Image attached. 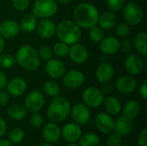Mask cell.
<instances>
[{
    "label": "cell",
    "mask_w": 147,
    "mask_h": 146,
    "mask_svg": "<svg viewBox=\"0 0 147 146\" xmlns=\"http://www.w3.org/2000/svg\"><path fill=\"white\" fill-rule=\"evenodd\" d=\"M137 144L139 146H147V128H144L140 132L137 137Z\"/></svg>",
    "instance_id": "7bdbcfd3"
},
{
    "label": "cell",
    "mask_w": 147,
    "mask_h": 146,
    "mask_svg": "<svg viewBox=\"0 0 147 146\" xmlns=\"http://www.w3.org/2000/svg\"><path fill=\"white\" fill-rule=\"evenodd\" d=\"M7 82H8V79H7L5 73L3 71H0V89H3L5 88Z\"/></svg>",
    "instance_id": "c3c4849f"
},
{
    "label": "cell",
    "mask_w": 147,
    "mask_h": 146,
    "mask_svg": "<svg viewBox=\"0 0 147 146\" xmlns=\"http://www.w3.org/2000/svg\"><path fill=\"white\" fill-rule=\"evenodd\" d=\"M95 76L98 83H109L115 76V68L111 64L108 62H102L96 67Z\"/></svg>",
    "instance_id": "44dd1931"
},
{
    "label": "cell",
    "mask_w": 147,
    "mask_h": 146,
    "mask_svg": "<svg viewBox=\"0 0 147 146\" xmlns=\"http://www.w3.org/2000/svg\"><path fill=\"white\" fill-rule=\"evenodd\" d=\"M89 38L94 43H100L101 40L105 37L104 30L98 25H95L89 28Z\"/></svg>",
    "instance_id": "d6a6232c"
},
{
    "label": "cell",
    "mask_w": 147,
    "mask_h": 146,
    "mask_svg": "<svg viewBox=\"0 0 147 146\" xmlns=\"http://www.w3.org/2000/svg\"><path fill=\"white\" fill-rule=\"evenodd\" d=\"M35 30L40 38L48 40L55 35L56 24L50 18H43L38 21Z\"/></svg>",
    "instance_id": "ac0fdd59"
},
{
    "label": "cell",
    "mask_w": 147,
    "mask_h": 146,
    "mask_svg": "<svg viewBox=\"0 0 147 146\" xmlns=\"http://www.w3.org/2000/svg\"><path fill=\"white\" fill-rule=\"evenodd\" d=\"M103 106L105 108L106 113L109 114L112 116L118 115L121 112L122 104L120 99H118L115 96H109L108 97H105L103 101Z\"/></svg>",
    "instance_id": "484cf974"
},
{
    "label": "cell",
    "mask_w": 147,
    "mask_h": 146,
    "mask_svg": "<svg viewBox=\"0 0 147 146\" xmlns=\"http://www.w3.org/2000/svg\"><path fill=\"white\" fill-rule=\"evenodd\" d=\"M65 146H79L77 143H71V144H68V145H66Z\"/></svg>",
    "instance_id": "db71d44e"
},
{
    "label": "cell",
    "mask_w": 147,
    "mask_h": 146,
    "mask_svg": "<svg viewBox=\"0 0 147 146\" xmlns=\"http://www.w3.org/2000/svg\"><path fill=\"white\" fill-rule=\"evenodd\" d=\"M13 8L18 11H25L30 5V0H10Z\"/></svg>",
    "instance_id": "b9f144b4"
},
{
    "label": "cell",
    "mask_w": 147,
    "mask_h": 146,
    "mask_svg": "<svg viewBox=\"0 0 147 146\" xmlns=\"http://www.w3.org/2000/svg\"><path fill=\"white\" fill-rule=\"evenodd\" d=\"M125 71L131 76H136L140 74L143 70L146 69V61L143 59V57L138 53H130L124 60Z\"/></svg>",
    "instance_id": "ba28073f"
},
{
    "label": "cell",
    "mask_w": 147,
    "mask_h": 146,
    "mask_svg": "<svg viewBox=\"0 0 147 146\" xmlns=\"http://www.w3.org/2000/svg\"><path fill=\"white\" fill-rule=\"evenodd\" d=\"M45 105V96L40 90H31L24 99V108L31 113L40 112Z\"/></svg>",
    "instance_id": "9c48e42d"
},
{
    "label": "cell",
    "mask_w": 147,
    "mask_h": 146,
    "mask_svg": "<svg viewBox=\"0 0 147 146\" xmlns=\"http://www.w3.org/2000/svg\"><path fill=\"white\" fill-rule=\"evenodd\" d=\"M9 97L10 96L4 89H0V107L7 106L9 102Z\"/></svg>",
    "instance_id": "ee69618b"
},
{
    "label": "cell",
    "mask_w": 147,
    "mask_h": 146,
    "mask_svg": "<svg viewBox=\"0 0 147 146\" xmlns=\"http://www.w3.org/2000/svg\"><path fill=\"white\" fill-rule=\"evenodd\" d=\"M134 49L142 57L147 56V34L146 32L138 33L134 39Z\"/></svg>",
    "instance_id": "4316f807"
},
{
    "label": "cell",
    "mask_w": 147,
    "mask_h": 146,
    "mask_svg": "<svg viewBox=\"0 0 147 146\" xmlns=\"http://www.w3.org/2000/svg\"><path fill=\"white\" fill-rule=\"evenodd\" d=\"M39 146H53V144H50V143H47V142H45V143L40 144Z\"/></svg>",
    "instance_id": "f5cc1de1"
},
{
    "label": "cell",
    "mask_w": 147,
    "mask_h": 146,
    "mask_svg": "<svg viewBox=\"0 0 147 146\" xmlns=\"http://www.w3.org/2000/svg\"><path fill=\"white\" fill-rule=\"evenodd\" d=\"M7 127L8 126H7L6 121L4 120V119L0 117V139H2L5 135L7 132Z\"/></svg>",
    "instance_id": "7dc6e473"
},
{
    "label": "cell",
    "mask_w": 147,
    "mask_h": 146,
    "mask_svg": "<svg viewBox=\"0 0 147 146\" xmlns=\"http://www.w3.org/2000/svg\"><path fill=\"white\" fill-rule=\"evenodd\" d=\"M38 22V18L34 14H28L22 16L19 22L20 30L25 33H32L35 30Z\"/></svg>",
    "instance_id": "83f0119b"
},
{
    "label": "cell",
    "mask_w": 147,
    "mask_h": 146,
    "mask_svg": "<svg viewBox=\"0 0 147 146\" xmlns=\"http://www.w3.org/2000/svg\"><path fill=\"white\" fill-rule=\"evenodd\" d=\"M37 52H38V55H39L40 60L47 61V60H49L50 59H52L53 56L52 47H50L49 46H47V45H42V46H40L37 49Z\"/></svg>",
    "instance_id": "8d00e7d4"
},
{
    "label": "cell",
    "mask_w": 147,
    "mask_h": 146,
    "mask_svg": "<svg viewBox=\"0 0 147 146\" xmlns=\"http://www.w3.org/2000/svg\"><path fill=\"white\" fill-rule=\"evenodd\" d=\"M120 50L125 53V54H130L134 51V45L133 41L127 38H122L121 40H120Z\"/></svg>",
    "instance_id": "60d3db41"
},
{
    "label": "cell",
    "mask_w": 147,
    "mask_h": 146,
    "mask_svg": "<svg viewBox=\"0 0 147 146\" xmlns=\"http://www.w3.org/2000/svg\"><path fill=\"white\" fill-rule=\"evenodd\" d=\"M113 89H114L113 85L111 83H109H109H102V87L101 88V90L104 95H109L113 91Z\"/></svg>",
    "instance_id": "bcb514c9"
},
{
    "label": "cell",
    "mask_w": 147,
    "mask_h": 146,
    "mask_svg": "<svg viewBox=\"0 0 147 146\" xmlns=\"http://www.w3.org/2000/svg\"><path fill=\"white\" fill-rule=\"evenodd\" d=\"M123 17L126 22L130 26L139 25L144 17V12L141 6L135 2H129L124 5Z\"/></svg>",
    "instance_id": "8992f818"
},
{
    "label": "cell",
    "mask_w": 147,
    "mask_h": 146,
    "mask_svg": "<svg viewBox=\"0 0 147 146\" xmlns=\"http://www.w3.org/2000/svg\"><path fill=\"white\" fill-rule=\"evenodd\" d=\"M139 92H140V96H141L144 100H146L147 99V80L146 79H145V80L141 83V84H140V88H139Z\"/></svg>",
    "instance_id": "f6af8a7d"
},
{
    "label": "cell",
    "mask_w": 147,
    "mask_h": 146,
    "mask_svg": "<svg viewBox=\"0 0 147 146\" xmlns=\"http://www.w3.org/2000/svg\"><path fill=\"white\" fill-rule=\"evenodd\" d=\"M96 128L102 134H109L114 132L115 119L106 112L98 113L95 117Z\"/></svg>",
    "instance_id": "7c38bea8"
},
{
    "label": "cell",
    "mask_w": 147,
    "mask_h": 146,
    "mask_svg": "<svg viewBox=\"0 0 147 146\" xmlns=\"http://www.w3.org/2000/svg\"><path fill=\"white\" fill-rule=\"evenodd\" d=\"M6 91L10 96H22L28 89V83L22 77H14L7 82L5 86Z\"/></svg>",
    "instance_id": "e0dca14e"
},
{
    "label": "cell",
    "mask_w": 147,
    "mask_h": 146,
    "mask_svg": "<svg viewBox=\"0 0 147 146\" xmlns=\"http://www.w3.org/2000/svg\"><path fill=\"white\" fill-rule=\"evenodd\" d=\"M83 134L82 128L75 122H68L61 128V138L68 144L77 143Z\"/></svg>",
    "instance_id": "5bb4252c"
},
{
    "label": "cell",
    "mask_w": 147,
    "mask_h": 146,
    "mask_svg": "<svg viewBox=\"0 0 147 146\" xmlns=\"http://www.w3.org/2000/svg\"><path fill=\"white\" fill-rule=\"evenodd\" d=\"M4 48H5V39H3L0 35V54L3 53Z\"/></svg>",
    "instance_id": "f907efd6"
},
{
    "label": "cell",
    "mask_w": 147,
    "mask_h": 146,
    "mask_svg": "<svg viewBox=\"0 0 147 146\" xmlns=\"http://www.w3.org/2000/svg\"><path fill=\"white\" fill-rule=\"evenodd\" d=\"M55 35L59 41L71 46L81 40L82 28L73 20H62L56 25Z\"/></svg>",
    "instance_id": "7a4b0ae2"
},
{
    "label": "cell",
    "mask_w": 147,
    "mask_h": 146,
    "mask_svg": "<svg viewBox=\"0 0 147 146\" xmlns=\"http://www.w3.org/2000/svg\"><path fill=\"white\" fill-rule=\"evenodd\" d=\"M107 7L110 11L116 12L122 9L126 4V0H107Z\"/></svg>",
    "instance_id": "ab89813d"
},
{
    "label": "cell",
    "mask_w": 147,
    "mask_h": 146,
    "mask_svg": "<svg viewBox=\"0 0 147 146\" xmlns=\"http://www.w3.org/2000/svg\"><path fill=\"white\" fill-rule=\"evenodd\" d=\"M42 137L46 142L54 145L61 139V128L58 123L50 121L44 126L42 129Z\"/></svg>",
    "instance_id": "d6986e66"
},
{
    "label": "cell",
    "mask_w": 147,
    "mask_h": 146,
    "mask_svg": "<svg viewBox=\"0 0 147 146\" xmlns=\"http://www.w3.org/2000/svg\"><path fill=\"white\" fill-rule=\"evenodd\" d=\"M115 87L118 92L122 95H129L134 93L137 87V80L131 75H123L117 78L115 83Z\"/></svg>",
    "instance_id": "9a60e30c"
},
{
    "label": "cell",
    "mask_w": 147,
    "mask_h": 146,
    "mask_svg": "<svg viewBox=\"0 0 147 146\" xmlns=\"http://www.w3.org/2000/svg\"><path fill=\"white\" fill-rule=\"evenodd\" d=\"M16 63L27 71H35L40 65V59L37 49L30 45H23L18 48L15 55Z\"/></svg>",
    "instance_id": "3957f363"
},
{
    "label": "cell",
    "mask_w": 147,
    "mask_h": 146,
    "mask_svg": "<svg viewBox=\"0 0 147 146\" xmlns=\"http://www.w3.org/2000/svg\"><path fill=\"white\" fill-rule=\"evenodd\" d=\"M16 59L10 53H1L0 54V68L7 70L12 68L16 65Z\"/></svg>",
    "instance_id": "836d02e7"
},
{
    "label": "cell",
    "mask_w": 147,
    "mask_h": 146,
    "mask_svg": "<svg viewBox=\"0 0 147 146\" xmlns=\"http://www.w3.org/2000/svg\"><path fill=\"white\" fill-rule=\"evenodd\" d=\"M134 120H128L123 115L119 116L115 120V127L114 132L121 135V137L128 136L134 130Z\"/></svg>",
    "instance_id": "603a6c76"
},
{
    "label": "cell",
    "mask_w": 147,
    "mask_h": 146,
    "mask_svg": "<svg viewBox=\"0 0 147 146\" xmlns=\"http://www.w3.org/2000/svg\"><path fill=\"white\" fill-rule=\"evenodd\" d=\"M67 56L76 65H83L88 60L90 53L84 45L78 42L69 46Z\"/></svg>",
    "instance_id": "4fadbf2b"
},
{
    "label": "cell",
    "mask_w": 147,
    "mask_h": 146,
    "mask_svg": "<svg viewBox=\"0 0 147 146\" xmlns=\"http://www.w3.org/2000/svg\"><path fill=\"white\" fill-rule=\"evenodd\" d=\"M27 109L24 108V106L15 103L11 104L7 108V115L9 118H10L13 120H22L27 116Z\"/></svg>",
    "instance_id": "f1b7e54d"
},
{
    "label": "cell",
    "mask_w": 147,
    "mask_h": 146,
    "mask_svg": "<svg viewBox=\"0 0 147 146\" xmlns=\"http://www.w3.org/2000/svg\"><path fill=\"white\" fill-rule=\"evenodd\" d=\"M99 10L92 3L84 2L78 3L73 10V21L81 28H90L97 25L99 19Z\"/></svg>",
    "instance_id": "6da1fadb"
},
{
    "label": "cell",
    "mask_w": 147,
    "mask_h": 146,
    "mask_svg": "<svg viewBox=\"0 0 147 146\" xmlns=\"http://www.w3.org/2000/svg\"><path fill=\"white\" fill-rule=\"evenodd\" d=\"M63 84L70 89H77L82 87L85 82L84 74L77 69L65 71L62 77Z\"/></svg>",
    "instance_id": "8fae6325"
},
{
    "label": "cell",
    "mask_w": 147,
    "mask_h": 146,
    "mask_svg": "<svg viewBox=\"0 0 147 146\" xmlns=\"http://www.w3.org/2000/svg\"><path fill=\"white\" fill-rule=\"evenodd\" d=\"M0 1H1V0H0Z\"/></svg>",
    "instance_id": "6f0895ef"
},
{
    "label": "cell",
    "mask_w": 147,
    "mask_h": 146,
    "mask_svg": "<svg viewBox=\"0 0 147 146\" xmlns=\"http://www.w3.org/2000/svg\"><path fill=\"white\" fill-rule=\"evenodd\" d=\"M123 144V137L119 135L118 133L113 132L109 134L107 139V145L108 146H122Z\"/></svg>",
    "instance_id": "74e56055"
},
{
    "label": "cell",
    "mask_w": 147,
    "mask_h": 146,
    "mask_svg": "<svg viewBox=\"0 0 147 146\" xmlns=\"http://www.w3.org/2000/svg\"><path fill=\"white\" fill-rule=\"evenodd\" d=\"M140 111H141L140 103L136 100L127 101L121 108L122 115L131 120H134L140 115Z\"/></svg>",
    "instance_id": "cb8c5ba5"
},
{
    "label": "cell",
    "mask_w": 147,
    "mask_h": 146,
    "mask_svg": "<svg viewBox=\"0 0 147 146\" xmlns=\"http://www.w3.org/2000/svg\"><path fill=\"white\" fill-rule=\"evenodd\" d=\"M105 99V95L101 89L94 86L86 88L82 93L83 102L90 108H97L102 105Z\"/></svg>",
    "instance_id": "52a82bcc"
},
{
    "label": "cell",
    "mask_w": 147,
    "mask_h": 146,
    "mask_svg": "<svg viewBox=\"0 0 147 146\" xmlns=\"http://www.w3.org/2000/svg\"><path fill=\"white\" fill-rule=\"evenodd\" d=\"M70 116L71 117L73 122L79 126H84L90 121L91 113L88 106H86L84 102H78L71 107Z\"/></svg>",
    "instance_id": "30bf717a"
},
{
    "label": "cell",
    "mask_w": 147,
    "mask_h": 146,
    "mask_svg": "<svg viewBox=\"0 0 147 146\" xmlns=\"http://www.w3.org/2000/svg\"><path fill=\"white\" fill-rule=\"evenodd\" d=\"M73 0H56L57 3H61V4H68L70 3H71Z\"/></svg>",
    "instance_id": "816d5d0a"
},
{
    "label": "cell",
    "mask_w": 147,
    "mask_h": 146,
    "mask_svg": "<svg viewBox=\"0 0 147 146\" xmlns=\"http://www.w3.org/2000/svg\"><path fill=\"white\" fill-rule=\"evenodd\" d=\"M123 146H131V145H123Z\"/></svg>",
    "instance_id": "9f6ffc18"
},
{
    "label": "cell",
    "mask_w": 147,
    "mask_h": 146,
    "mask_svg": "<svg viewBox=\"0 0 147 146\" xmlns=\"http://www.w3.org/2000/svg\"><path fill=\"white\" fill-rule=\"evenodd\" d=\"M115 28V32L117 37L120 38H127L130 32H131V28L130 25H128L127 23H120V24H116Z\"/></svg>",
    "instance_id": "d590c367"
},
{
    "label": "cell",
    "mask_w": 147,
    "mask_h": 146,
    "mask_svg": "<svg viewBox=\"0 0 147 146\" xmlns=\"http://www.w3.org/2000/svg\"><path fill=\"white\" fill-rule=\"evenodd\" d=\"M69 46H68L67 44H65L64 42H61V41L57 42L52 47L53 53L59 58H64L68 55Z\"/></svg>",
    "instance_id": "e575fe53"
},
{
    "label": "cell",
    "mask_w": 147,
    "mask_h": 146,
    "mask_svg": "<svg viewBox=\"0 0 147 146\" xmlns=\"http://www.w3.org/2000/svg\"><path fill=\"white\" fill-rule=\"evenodd\" d=\"M59 9L58 3L56 0H35L33 8L32 14L37 18H51L54 16Z\"/></svg>",
    "instance_id": "5b68a950"
},
{
    "label": "cell",
    "mask_w": 147,
    "mask_h": 146,
    "mask_svg": "<svg viewBox=\"0 0 147 146\" xmlns=\"http://www.w3.org/2000/svg\"><path fill=\"white\" fill-rule=\"evenodd\" d=\"M19 23L13 19H5L0 22V35L3 39H13L20 32Z\"/></svg>",
    "instance_id": "ffe728a7"
},
{
    "label": "cell",
    "mask_w": 147,
    "mask_h": 146,
    "mask_svg": "<svg viewBox=\"0 0 147 146\" xmlns=\"http://www.w3.org/2000/svg\"><path fill=\"white\" fill-rule=\"evenodd\" d=\"M42 90H43L44 94H46L47 96H51V97H55L57 96H59L60 92H61L60 86L54 80H47V81H46L43 83Z\"/></svg>",
    "instance_id": "4dcf8cb0"
},
{
    "label": "cell",
    "mask_w": 147,
    "mask_h": 146,
    "mask_svg": "<svg viewBox=\"0 0 147 146\" xmlns=\"http://www.w3.org/2000/svg\"><path fill=\"white\" fill-rule=\"evenodd\" d=\"M71 108V105L69 100L59 95L53 97L47 109V116L50 121L60 123L70 116Z\"/></svg>",
    "instance_id": "277c9868"
},
{
    "label": "cell",
    "mask_w": 147,
    "mask_h": 146,
    "mask_svg": "<svg viewBox=\"0 0 147 146\" xmlns=\"http://www.w3.org/2000/svg\"><path fill=\"white\" fill-rule=\"evenodd\" d=\"M25 139V132L20 127L12 128L8 133V139L12 144H20Z\"/></svg>",
    "instance_id": "1f68e13d"
},
{
    "label": "cell",
    "mask_w": 147,
    "mask_h": 146,
    "mask_svg": "<svg viewBox=\"0 0 147 146\" xmlns=\"http://www.w3.org/2000/svg\"><path fill=\"white\" fill-rule=\"evenodd\" d=\"M117 22L118 18L115 12L109 10L100 14L97 25L101 27L103 30H110L115 27Z\"/></svg>",
    "instance_id": "d4e9b609"
},
{
    "label": "cell",
    "mask_w": 147,
    "mask_h": 146,
    "mask_svg": "<svg viewBox=\"0 0 147 146\" xmlns=\"http://www.w3.org/2000/svg\"><path fill=\"white\" fill-rule=\"evenodd\" d=\"M99 44L101 52L106 56L114 55L120 51V40L118 37L106 36Z\"/></svg>",
    "instance_id": "7402d4cb"
},
{
    "label": "cell",
    "mask_w": 147,
    "mask_h": 146,
    "mask_svg": "<svg viewBox=\"0 0 147 146\" xmlns=\"http://www.w3.org/2000/svg\"><path fill=\"white\" fill-rule=\"evenodd\" d=\"M99 146H108V145H100Z\"/></svg>",
    "instance_id": "11a10c76"
},
{
    "label": "cell",
    "mask_w": 147,
    "mask_h": 146,
    "mask_svg": "<svg viewBox=\"0 0 147 146\" xmlns=\"http://www.w3.org/2000/svg\"><path fill=\"white\" fill-rule=\"evenodd\" d=\"M45 71L50 77L53 79H58L63 77L66 71V67L65 63L59 59H50L46 61Z\"/></svg>",
    "instance_id": "2e32d148"
},
{
    "label": "cell",
    "mask_w": 147,
    "mask_h": 146,
    "mask_svg": "<svg viewBox=\"0 0 147 146\" xmlns=\"http://www.w3.org/2000/svg\"><path fill=\"white\" fill-rule=\"evenodd\" d=\"M44 123V119L43 116L39 113V112H34L32 113L30 118H29V124L34 127V128H40L43 126Z\"/></svg>",
    "instance_id": "f35d334b"
},
{
    "label": "cell",
    "mask_w": 147,
    "mask_h": 146,
    "mask_svg": "<svg viewBox=\"0 0 147 146\" xmlns=\"http://www.w3.org/2000/svg\"><path fill=\"white\" fill-rule=\"evenodd\" d=\"M13 144L9 140L5 139H0V146H13Z\"/></svg>",
    "instance_id": "681fc988"
},
{
    "label": "cell",
    "mask_w": 147,
    "mask_h": 146,
    "mask_svg": "<svg viewBox=\"0 0 147 146\" xmlns=\"http://www.w3.org/2000/svg\"><path fill=\"white\" fill-rule=\"evenodd\" d=\"M78 142L79 146H99L101 145V139L96 133L89 132L83 133Z\"/></svg>",
    "instance_id": "f546056e"
}]
</instances>
